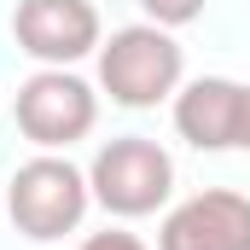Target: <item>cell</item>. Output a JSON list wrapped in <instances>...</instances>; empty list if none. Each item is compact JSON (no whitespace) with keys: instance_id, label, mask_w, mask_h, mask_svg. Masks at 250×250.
Here are the masks:
<instances>
[{"instance_id":"5","label":"cell","mask_w":250,"mask_h":250,"mask_svg":"<svg viewBox=\"0 0 250 250\" xmlns=\"http://www.w3.org/2000/svg\"><path fill=\"white\" fill-rule=\"evenodd\" d=\"M12 35L29 59L64 70L99 47V12H93V0H18Z\"/></svg>"},{"instance_id":"1","label":"cell","mask_w":250,"mask_h":250,"mask_svg":"<svg viewBox=\"0 0 250 250\" xmlns=\"http://www.w3.org/2000/svg\"><path fill=\"white\" fill-rule=\"evenodd\" d=\"M187 53L163 23H128L99 47V82L105 93L128 111H151L181 87Z\"/></svg>"},{"instance_id":"6","label":"cell","mask_w":250,"mask_h":250,"mask_svg":"<svg viewBox=\"0 0 250 250\" xmlns=\"http://www.w3.org/2000/svg\"><path fill=\"white\" fill-rule=\"evenodd\" d=\"M157 250H250V198L245 192H192L163 215Z\"/></svg>"},{"instance_id":"9","label":"cell","mask_w":250,"mask_h":250,"mask_svg":"<svg viewBox=\"0 0 250 250\" xmlns=\"http://www.w3.org/2000/svg\"><path fill=\"white\" fill-rule=\"evenodd\" d=\"M82 250H146V245H140L134 233H117V227H111V233H93V239H82Z\"/></svg>"},{"instance_id":"4","label":"cell","mask_w":250,"mask_h":250,"mask_svg":"<svg viewBox=\"0 0 250 250\" xmlns=\"http://www.w3.org/2000/svg\"><path fill=\"white\" fill-rule=\"evenodd\" d=\"M99 123V99L82 76L70 70H35L23 87H18V128L23 140H35L41 151H59V146H76L82 134H93Z\"/></svg>"},{"instance_id":"3","label":"cell","mask_w":250,"mask_h":250,"mask_svg":"<svg viewBox=\"0 0 250 250\" xmlns=\"http://www.w3.org/2000/svg\"><path fill=\"white\" fill-rule=\"evenodd\" d=\"M87 187H93V198L111 215H128V221L134 215H151L175 192V157L157 140H146V134H123V140H111V146L93 151Z\"/></svg>"},{"instance_id":"7","label":"cell","mask_w":250,"mask_h":250,"mask_svg":"<svg viewBox=\"0 0 250 250\" xmlns=\"http://www.w3.org/2000/svg\"><path fill=\"white\" fill-rule=\"evenodd\" d=\"M175 128L181 140H192L198 151H227L239 146L245 128V87L227 76H198L175 93Z\"/></svg>"},{"instance_id":"2","label":"cell","mask_w":250,"mask_h":250,"mask_svg":"<svg viewBox=\"0 0 250 250\" xmlns=\"http://www.w3.org/2000/svg\"><path fill=\"white\" fill-rule=\"evenodd\" d=\"M87 175L70 163V157H29V163H18V175H12V187H6V209H12V227L23 233V239H35V245H53L64 233H76L82 227V215H87Z\"/></svg>"},{"instance_id":"10","label":"cell","mask_w":250,"mask_h":250,"mask_svg":"<svg viewBox=\"0 0 250 250\" xmlns=\"http://www.w3.org/2000/svg\"><path fill=\"white\" fill-rule=\"evenodd\" d=\"M239 146H250V87H245V128H239Z\"/></svg>"},{"instance_id":"8","label":"cell","mask_w":250,"mask_h":250,"mask_svg":"<svg viewBox=\"0 0 250 250\" xmlns=\"http://www.w3.org/2000/svg\"><path fill=\"white\" fill-rule=\"evenodd\" d=\"M146 12H151V23H163V29H181L192 23L198 12H204V0H140Z\"/></svg>"}]
</instances>
